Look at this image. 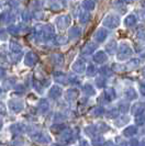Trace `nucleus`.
<instances>
[{
    "mask_svg": "<svg viewBox=\"0 0 145 146\" xmlns=\"http://www.w3.org/2000/svg\"><path fill=\"white\" fill-rule=\"evenodd\" d=\"M144 109V104H141V103H138L136 104L134 108H133V112H135V113H138V112H141L142 110Z\"/></svg>",
    "mask_w": 145,
    "mask_h": 146,
    "instance_id": "1",
    "label": "nucleus"
},
{
    "mask_svg": "<svg viewBox=\"0 0 145 146\" xmlns=\"http://www.w3.org/2000/svg\"><path fill=\"white\" fill-rule=\"evenodd\" d=\"M141 91H142V94L145 95V85H142V87H141Z\"/></svg>",
    "mask_w": 145,
    "mask_h": 146,
    "instance_id": "2",
    "label": "nucleus"
}]
</instances>
